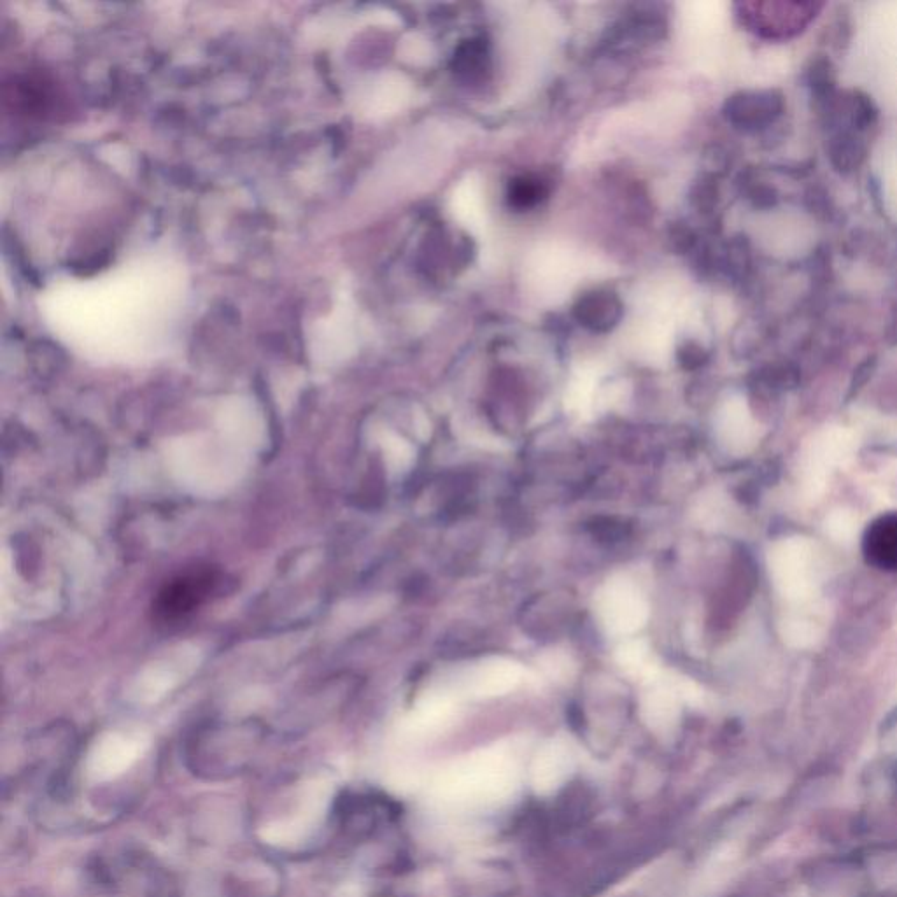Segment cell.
Wrapping results in <instances>:
<instances>
[{"label":"cell","instance_id":"1","mask_svg":"<svg viewBox=\"0 0 897 897\" xmlns=\"http://www.w3.org/2000/svg\"><path fill=\"white\" fill-rule=\"evenodd\" d=\"M256 724L200 729L186 749V764L202 780H230L249 768L262 742Z\"/></svg>","mask_w":897,"mask_h":897},{"label":"cell","instance_id":"2","mask_svg":"<svg viewBox=\"0 0 897 897\" xmlns=\"http://www.w3.org/2000/svg\"><path fill=\"white\" fill-rule=\"evenodd\" d=\"M516 768L502 754L470 757L447 771L435 785L438 798L456 805H488L509 796L516 787Z\"/></svg>","mask_w":897,"mask_h":897},{"label":"cell","instance_id":"3","mask_svg":"<svg viewBox=\"0 0 897 897\" xmlns=\"http://www.w3.org/2000/svg\"><path fill=\"white\" fill-rule=\"evenodd\" d=\"M596 614L610 635H633L649 619V603L631 580L617 577L596 594Z\"/></svg>","mask_w":897,"mask_h":897},{"label":"cell","instance_id":"4","mask_svg":"<svg viewBox=\"0 0 897 897\" xmlns=\"http://www.w3.org/2000/svg\"><path fill=\"white\" fill-rule=\"evenodd\" d=\"M771 579L787 600L803 601L815 591L813 547L805 538H787L770 552Z\"/></svg>","mask_w":897,"mask_h":897},{"label":"cell","instance_id":"5","mask_svg":"<svg viewBox=\"0 0 897 897\" xmlns=\"http://www.w3.org/2000/svg\"><path fill=\"white\" fill-rule=\"evenodd\" d=\"M218 584L219 579L216 573L197 572L183 575L179 579L172 580L169 586L163 589L156 608L165 619L174 621L183 615L190 614L205 600H209V596L216 593Z\"/></svg>","mask_w":897,"mask_h":897},{"label":"cell","instance_id":"6","mask_svg":"<svg viewBox=\"0 0 897 897\" xmlns=\"http://www.w3.org/2000/svg\"><path fill=\"white\" fill-rule=\"evenodd\" d=\"M523 677V668L505 657H491L477 664L468 675V689L475 696H498L509 693Z\"/></svg>","mask_w":897,"mask_h":897},{"label":"cell","instance_id":"7","mask_svg":"<svg viewBox=\"0 0 897 897\" xmlns=\"http://www.w3.org/2000/svg\"><path fill=\"white\" fill-rule=\"evenodd\" d=\"M784 113V97L778 92L749 93L731 102V116L738 125L757 128L770 125Z\"/></svg>","mask_w":897,"mask_h":897},{"label":"cell","instance_id":"8","mask_svg":"<svg viewBox=\"0 0 897 897\" xmlns=\"http://www.w3.org/2000/svg\"><path fill=\"white\" fill-rule=\"evenodd\" d=\"M572 766V756L565 745H561V743L547 745L538 754L533 763V770H531L535 789L538 792L556 791L570 775Z\"/></svg>","mask_w":897,"mask_h":897},{"label":"cell","instance_id":"9","mask_svg":"<svg viewBox=\"0 0 897 897\" xmlns=\"http://www.w3.org/2000/svg\"><path fill=\"white\" fill-rule=\"evenodd\" d=\"M717 438L729 453H749L757 442L756 424L742 409L726 410L717 424Z\"/></svg>","mask_w":897,"mask_h":897},{"label":"cell","instance_id":"10","mask_svg":"<svg viewBox=\"0 0 897 897\" xmlns=\"http://www.w3.org/2000/svg\"><path fill=\"white\" fill-rule=\"evenodd\" d=\"M679 705L670 687H652L643 698V715L654 729H668L677 719Z\"/></svg>","mask_w":897,"mask_h":897},{"label":"cell","instance_id":"11","mask_svg":"<svg viewBox=\"0 0 897 897\" xmlns=\"http://www.w3.org/2000/svg\"><path fill=\"white\" fill-rule=\"evenodd\" d=\"M829 158L834 169L843 174H850L861 167L866 158V146L855 132L843 130L834 135L829 142Z\"/></svg>","mask_w":897,"mask_h":897},{"label":"cell","instance_id":"12","mask_svg":"<svg viewBox=\"0 0 897 897\" xmlns=\"http://www.w3.org/2000/svg\"><path fill=\"white\" fill-rule=\"evenodd\" d=\"M845 114H847L850 127L854 128V132L868 130L875 125L876 118H878L875 104L864 93H854L850 97L845 104Z\"/></svg>","mask_w":897,"mask_h":897},{"label":"cell","instance_id":"13","mask_svg":"<svg viewBox=\"0 0 897 897\" xmlns=\"http://www.w3.org/2000/svg\"><path fill=\"white\" fill-rule=\"evenodd\" d=\"M834 69L826 58H817L808 71V85L815 99L829 102L834 99Z\"/></svg>","mask_w":897,"mask_h":897},{"label":"cell","instance_id":"14","mask_svg":"<svg viewBox=\"0 0 897 897\" xmlns=\"http://www.w3.org/2000/svg\"><path fill=\"white\" fill-rule=\"evenodd\" d=\"M617 659L626 670L642 671L649 659V649L643 642H628L617 650Z\"/></svg>","mask_w":897,"mask_h":897},{"label":"cell","instance_id":"15","mask_svg":"<svg viewBox=\"0 0 897 897\" xmlns=\"http://www.w3.org/2000/svg\"><path fill=\"white\" fill-rule=\"evenodd\" d=\"M829 530L833 533L834 537L838 538H848L850 537V533L854 531V523L848 519L847 516H838L833 517L831 519V523H829Z\"/></svg>","mask_w":897,"mask_h":897}]
</instances>
